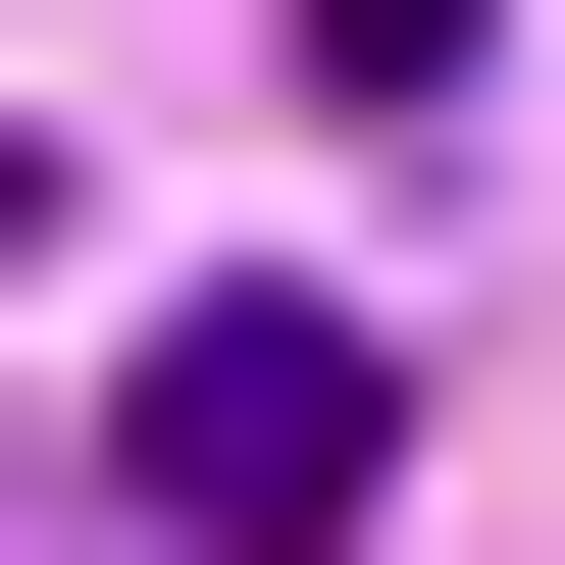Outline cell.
<instances>
[{
	"instance_id": "obj_1",
	"label": "cell",
	"mask_w": 565,
	"mask_h": 565,
	"mask_svg": "<svg viewBox=\"0 0 565 565\" xmlns=\"http://www.w3.org/2000/svg\"><path fill=\"white\" fill-rule=\"evenodd\" d=\"M360 462H412V360H360V309H154V360H104V514H206V565H309Z\"/></svg>"
}]
</instances>
